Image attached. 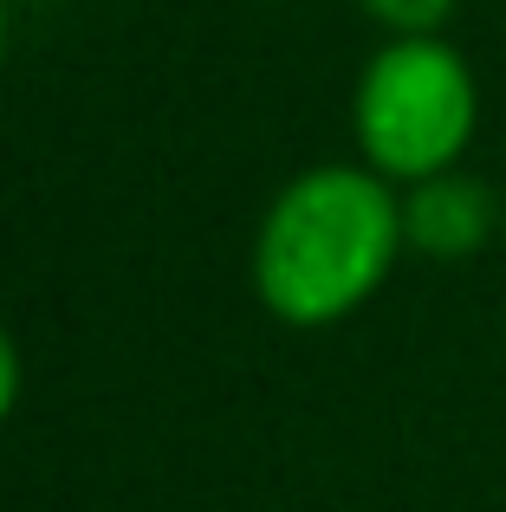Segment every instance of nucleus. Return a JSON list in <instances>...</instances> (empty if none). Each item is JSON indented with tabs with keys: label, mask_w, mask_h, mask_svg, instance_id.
<instances>
[{
	"label": "nucleus",
	"mask_w": 506,
	"mask_h": 512,
	"mask_svg": "<svg viewBox=\"0 0 506 512\" xmlns=\"http://www.w3.org/2000/svg\"><path fill=\"white\" fill-rule=\"evenodd\" d=\"M403 188L364 163L292 175L253 234V299L292 331L364 312L403 260Z\"/></svg>",
	"instance_id": "1"
},
{
	"label": "nucleus",
	"mask_w": 506,
	"mask_h": 512,
	"mask_svg": "<svg viewBox=\"0 0 506 512\" xmlns=\"http://www.w3.org/2000/svg\"><path fill=\"white\" fill-rule=\"evenodd\" d=\"M481 130L474 65L448 39H383L351 91V137L364 169L409 188L442 169H461Z\"/></svg>",
	"instance_id": "2"
},
{
	"label": "nucleus",
	"mask_w": 506,
	"mask_h": 512,
	"mask_svg": "<svg viewBox=\"0 0 506 512\" xmlns=\"http://www.w3.org/2000/svg\"><path fill=\"white\" fill-rule=\"evenodd\" d=\"M506 227L500 195L468 169H442L429 182L403 188V240L409 253H429V260H474Z\"/></svg>",
	"instance_id": "3"
},
{
	"label": "nucleus",
	"mask_w": 506,
	"mask_h": 512,
	"mask_svg": "<svg viewBox=\"0 0 506 512\" xmlns=\"http://www.w3.org/2000/svg\"><path fill=\"white\" fill-rule=\"evenodd\" d=\"M390 39H442V26L455 20L461 0H357Z\"/></svg>",
	"instance_id": "4"
},
{
	"label": "nucleus",
	"mask_w": 506,
	"mask_h": 512,
	"mask_svg": "<svg viewBox=\"0 0 506 512\" xmlns=\"http://www.w3.org/2000/svg\"><path fill=\"white\" fill-rule=\"evenodd\" d=\"M13 402H20V350H13V331L0 325V422L13 415Z\"/></svg>",
	"instance_id": "5"
},
{
	"label": "nucleus",
	"mask_w": 506,
	"mask_h": 512,
	"mask_svg": "<svg viewBox=\"0 0 506 512\" xmlns=\"http://www.w3.org/2000/svg\"><path fill=\"white\" fill-rule=\"evenodd\" d=\"M0 59H7V0H0Z\"/></svg>",
	"instance_id": "6"
}]
</instances>
